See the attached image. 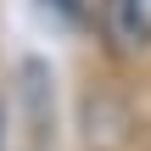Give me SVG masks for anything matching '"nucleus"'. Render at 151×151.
Instances as JSON below:
<instances>
[{
    "label": "nucleus",
    "mask_w": 151,
    "mask_h": 151,
    "mask_svg": "<svg viewBox=\"0 0 151 151\" xmlns=\"http://www.w3.org/2000/svg\"><path fill=\"white\" fill-rule=\"evenodd\" d=\"M106 34L123 50L151 45V0H106Z\"/></svg>",
    "instance_id": "nucleus-1"
}]
</instances>
